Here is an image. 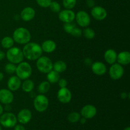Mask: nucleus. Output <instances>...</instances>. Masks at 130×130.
Masks as SVG:
<instances>
[{
	"instance_id": "c9c22d12",
	"label": "nucleus",
	"mask_w": 130,
	"mask_h": 130,
	"mask_svg": "<svg viewBox=\"0 0 130 130\" xmlns=\"http://www.w3.org/2000/svg\"><path fill=\"white\" fill-rule=\"evenodd\" d=\"M14 130H25V129L24 127V126L21 125V124H18V125L15 126Z\"/></svg>"
},
{
	"instance_id": "7c9ffc66",
	"label": "nucleus",
	"mask_w": 130,
	"mask_h": 130,
	"mask_svg": "<svg viewBox=\"0 0 130 130\" xmlns=\"http://www.w3.org/2000/svg\"><path fill=\"white\" fill-rule=\"evenodd\" d=\"M16 68L17 66H15L14 63H9L5 66V71L6 72V73L10 74H12L15 73V71H16Z\"/></svg>"
},
{
	"instance_id": "f03ea898",
	"label": "nucleus",
	"mask_w": 130,
	"mask_h": 130,
	"mask_svg": "<svg viewBox=\"0 0 130 130\" xmlns=\"http://www.w3.org/2000/svg\"><path fill=\"white\" fill-rule=\"evenodd\" d=\"M31 38L30 32L24 27H19L15 29L13 34L14 41L20 44H27L29 43Z\"/></svg>"
},
{
	"instance_id": "79ce46f5",
	"label": "nucleus",
	"mask_w": 130,
	"mask_h": 130,
	"mask_svg": "<svg viewBox=\"0 0 130 130\" xmlns=\"http://www.w3.org/2000/svg\"><path fill=\"white\" fill-rule=\"evenodd\" d=\"M3 107L2 105L0 104V116L3 114Z\"/></svg>"
},
{
	"instance_id": "f704fd0d",
	"label": "nucleus",
	"mask_w": 130,
	"mask_h": 130,
	"mask_svg": "<svg viewBox=\"0 0 130 130\" xmlns=\"http://www.w3.org/2000/svg\"><path fill=\"white\" fill-rule=\"evenodd\" d=\"M86 5L89 8H93L95 6V2L94 0H86Z\"/></svg>"
},
{
	"instance_id": "cd10ccee",
	"label": "nucleus",
	"mask_w": 130,
	"mask_h": 130,
	"mask_svg": "<svg viewBox=\"0 0 130 130\" xmlns=\"http://www.w3.org/2000/svg\"><path fill=\"white\" fill-rule=\"evenodd\" d=\"M81 118V114L77 112H72L68 116V121L71 123H76L79 121Z\"/></svg>"
},
{
	"instance_id": "9d476101",
	"label": "nucleus",
	"mask_w": 130,
	"mask_h": 130,
	"mask_svg": "<svg viewBox=\"0 0 130 130\" xmlns=\"http://www.w3.org/2000/svg\"><path fill=\"white\" fill-rule=\"evenodd\" d=\"M63 29L66 32L71 34L74 37H81L82 36L81 29L77 27L76 24L73 22L65 23V24L63 25Z\"/></svg>"
},
{
	"instance_id": "a211bd4d",
	"label": "nucleus",
	"mask_w": 130,
	"mask_h": 130,
	"mask_svg": "<svg viewBox=\"0 0 130 130\" xmlns=\"http://www.w3.org/2000/svg\"><path fill=\"white\" fill-rule=\"evenodd\" d=\"M21 79L16 76H11L8 81V87L11 91H15L21 86Z\"/></svg>"
},
{
	"instance_id": "f8f14e48",
	"label": "nucleus",
	"mask_w": 130,
	"mask_h": 130,
	"mask_svg": "<svg viewBox=\"0 0 130 130\" xmlns=\"http://www.w3.org/2000/svg\"><path fill=\"white\" fill-rule=\"evenodd\" d=\"M91 13L94 19H96V20H99V21L104 20L107 15V12L106 10L104 8L100 6L93 7Z\"/></svg>"
},
{
	"instance_id": "4c0bfd02",
	"label": "nucleus",
	"mask_w": 130,
	"mask_h": 130,
	"mask_svg": "<svg viewBox=\"0 0 130 130\" xmlns=\"http://www.w3.org/2000/svg\"><path fill=\"white\" fill-rule=\"evenodd\" d=\"M85 63H86L87 66H90V65L92 64V62H91V60L90 58H86L85 60Z\"/></svg>"
},
{
	"instance_id": "7ed1b4c3",
	"label": "nucleus",
	"mask_w": 130,
	"mask_h": 130,
	"mask_svg": "<svg viewBox=\"0 0 130 130\" xmlns=\"http://www.w3.org/2000/svg\"><path fill=\"white\" fill-rule=\"evenodd\" d=\"M6 55L10 63L14 64H17L22 62L24 57L22 50L17 47H11L9 48Z\"/></svg>"
},
{
	"instance_id": "4468645a",
	"label": "nucleus",
	"mask_w": 130,
	"mask_h": 130,
	"mask_svg": "<svg viewBox=\"0 0 130 130\" xmlns=\"http://www.w3.org/2000/svg\"><path fill=\"white\" fill-rule=\"evenodd\" d=\"M32 118V112L29 109H22L18 114L17 119L20 123L22 124H27L30 122Z\"/></svg>"
},
{
	"instance_id": "20e7f679",
	"label": "nucleus",
	"mask_w": 130,
	"mask_h": 130,
	"mask_svg": "<svg viewBox=\"0 0 130 130\" xmlns=\"http://www.w3.org/2000/svg\"><path fill=\"white\" fill-rule=\"evenodd\" d=\"M16 74L20 79H27L32 74V67L29 63L22 62L19 63L16 68Z\"/></svg>"
},
{
	"instance_id": "412c9836",
	"label": "nucleus",
	"mask_w": 130,
	"mask_h": 130,
	"mask_svg": "<svg viewBox=\"0 0 130 130\" xmlns=\"http://www.w3.org/2000/svg\"><path fill=\"white\" fill-rule=\"evenodd\" d=\"M56 48H57V44L55 42L50 39L44 41L41 45L42 50L46 53H52L55 50Z\"/></svg>"
},
{
	"instance_id": "1a4fd4ad",
	"label": "nucleus",
	"mask_w": 130,
	"mask_h": 130,
	"mask_svg": "<svg viewBox=\"0 0 130 130\" xmlns=\"http://www.w3.org/2000/svg\"><path fill=\"white\" fill-rule=\"evenodd\" d=\"M77 24L82 27H85L90 25L91 19L90 15L85 11H79L75 16Z\"/></svg>"
},
{
	"instance_id": "4be33fe9",
	"label": "nucleus",
	"mask_w": 130,
	"mask_h": 130,
	"mask_svg": "<svg viewBox=\"0 0 130 130\" xmlns=\"http://www.w3.org/2000/svg\"><path fill=\"white\" fill-rule=\"evenodd\" d=\"M117 54L115 50L112 49H109L105 52L104 54V58L105 61L109 64H113L117 60Z\"/></svg>"
},
{
	"instance_id": "aec40b11",
	"label": "nucleus",
	"mask_w": 130,
	"mask_h": 130,
	"mask_svg": "<svg viewBox=\"0 0 130 130\" xmlns=\"http://www.w3.org/2000/svg\"><path fill=\"white\" fill-rule=\"evenodd\" d=\"M117 60L121 65H128L130 62V53L129 52H122L117 55Z\"/></svg>"
},
{
	"instance_id": "f3484780",
	"label": "nucleus",
	"mask_w": 130,
	"mask_h": 130,
	"mask_svg": "<svg viewBox=\"0 0 130 130\" xmlns=\"http://www.w3.org/2000/svg\"><path fill=\"white\" fill-rule=\"evenodd\" d=\"M36 15V11L32 7L28 6L22 10L20 13L21 19L24 21H30L34 18Z\"/></svg>"
},
{
	"instance_id": "5701e85b",
	"label": "nucleus",
	"mask_w": 130,
	"mask_h": 130,
	"mask_svg": "<svg viewBox=\"0 0 130 130\" xmlns=\"http://www.w3.org/2000/svg\"><path fill=\"white\" fill-rule=\"evenodd\" d=\"M23 91L26 93H30L32 91L34 87V83L32 80L27 79L21 85Z\"/></svg>"
},
{
	"instance_id": "a19ab883",
	"label": "nucleus",
	"mask_w": 130,
	"mask_h": 130,
	"mask_svg": "<svg viewBox=\"0 0 130 130\" xmlns=\"http://www.w3.org/2000/svg\"><path fill=\"white\" fill-rule=\"evenodd\" d=\"M79 121H80V122H81V124H85V123H86V118H83V117L82 118H80Z\"/></svg>"
},
{
	"instance_id": "f257e3e1",
	"label": "nucleus",
	"mask_w": 130,
	"mask_h": 130,
	"mask_svg": "<svg viewBox=\"0 0 130 130\" xmlns=\"http://www.w3.org/2000/svg\"><path fill=\"white\" fill-rule=\"evenodd\" d=\"M24 56L29 60H36L41 56L43 50L41 46L36 43H28L23 48Z\"/></svg>"
},
{
	"instance_id": "c03bdc74",
	"label": "nucleus",
	"mask_w": 130,
	"mask_h": 130,
	"mask_svg": "<svg viewBox=\"0 0 130 130\" xmlns=\"http://www.w3.org/2000/svg\"><path fill=\"white\" fill-rule=\"evenodd\" d=\"M123 130H130V128L129 126H128V127H126V128H124V129Z\"/></svg>"
},
{
	"instance_id": "ddd939ff",
	"label": "nucleus",
	"mask_w": 130,
	"mask_h": 130,
	"mask_svg": "<svg viewBox=\"0 0 130 130\" xmlns=\"http://www.w3.org/2000/svg\"><path fill=\"white\" fill-rule=\"evenodd\" d=\"M75 16H76V14L74 13V12L72 10H69V9L62 10L58 14L59 19L64 23L73 22L75 19Z\"/></svg>"
},
{
	"instance_id": "0eeeda50",
	"label": "nucleus",
	"mask_w": 130,
	"mask_h": 130,
	"mask_svg": "<svg viewBox=\"0 0 130 130\" xmlns=\"http://www.w3.org/2000/svg\"><path fill=\"white\" fill-rule=\"evenodd\" d=\"M49 105L48 98L44 95H37L34 100V106L36 110L39 112H43L46 110Z\"/></svg>"
},
{
	"instance_id": "6e6552de",
	"label": "nucleus",
	"mask_w": 130,
	"mask_h": 130,
	"mask_svg": "<svg viewBox=\"0 0 130 130\" xmlns=\"http://www.w3.org/2000/svg\"><path fill=\"white\" fill-rule=\"evenodd\" d=\"M124 74V69L119 63H113L109 70V75L114 80H118L121 78Z\"/></svg>"
},
{
	"instance_id": "9b49d317",
	"label": "nucleus",
	"mask_w": 130,
	"mask_h": 130,
	"mask_svg": "<svg viewBox=\"0 0 130 130\" xmlns=\"http://www.w3.org/2000/svg\"><path fill=\"white\" fill-rule=\"evenodd\" d=\"M57 98L60 102L63 104H67L71 100L72 94L71 91L66 87L61 88L58 91Z\"/></svg>"
},
{
	"instance_id": "37998d69",
	"label": "nucleus",
	"mask_w": 130,
	"mask_h": 130,
	"mask_svg": "<svg viewBox=\"0 0 130 130\" xmlns=\"http://www.w3.org/2000/svg\"><path fill=\"white\" fill-rule=\"evenodd\" d=\"M3 77H4L3 74L1 72H0V82H1V81H2L3 79Z\"/></svg>"
},
{
	"instance_id": "423d86ee",
	"label": "nucleus",
	"mask_w": 130,
	"mask_h": 130,
	"mask_svg": "<svg viewBox=\"0 0 130 130\" xmlns=\"http://www.w3.org/2000/svg\"><path fill=\"white\" fill-rule=\"evenodd\" d=\"M0 116V124L5 128H13L17 124V119L13 113L6 112L2 114Z\"/></svg>"
},
{
	"instance_id": "c85d7f7f",
	"label": "nucleus",
	"mask_w": 130,
	"mask_h": 130,
	"mask_svg": "<svg viewBox=\"0 0 130 130\" xmlns=\"http://www.w3.org/2000/svg\"><path fill=\"white\" fill-rule=\"evenodd\" d=\"M82 35H83L86 39H92L95 37V32L91 28H86L82 31Z\"/></svg>"
},
{
	"instance_id": "2f4dec72",
	"label": "nucleus",
	"mask_w": 130,
	"mask_h": 130,
	"mask_svg": "<svg viewBox=\"0 0 130 130\" xmlns=\"http://www.w3.org/2000/svg\"><path fill=\"white\" fill-rule=\"evenodd\" d=\"M50 8L51 9L53 12L55 13H58L60 11V5L57 1H52L49 6Z\"/></svg>"
},
{
	"instance_id": "b1692460",
	"label": "nucleus",
	"mask_w": 130,
	"mask_h": 130,
	"mask_svg": "<svg viewBox=\"0 0 130 130\" xmlns=\"http://www.w3.org/2000/svg\"><path fill=\"white\" fill-rule=\"evenodd\" d=\"M53 68L54 69V71L58 73H61L67 69V65L63 61L58 60L55 62L54 64H53Z\"/></svg>"
},
{
	"instance_id": "dca6fc26",
	"label": "nucleus",
	"mask_w": 130,
	"mask_h": 130,
	"mask_svg": "<svg viewBox=\"0 0 130 130\" xmlns=\"http://www.w3.org/2000/svg\"><path fill=\"white\" fill-rule=\"evenodd\" d=\"M14 96L11 91L8 89L0 90V102L3 104H10L13 101Z\"/></svg>"
},
{
	"instance_id": "a878e982",
	"label": "nucleus",
	"mask_w": 130,
	"mask_h": 130,
	"mask_svg": "<svg viewBox=\"0 0 130 130\" xmlns=\"http://www.w3.org/2000/svg\"><path fill=\"white\" fill-rule=\"evenodd\" d=\"M1 46H2L4 48L9 49V48H11V47L13 46L14 40L13 38H11V37H5V38H3V39L1 40Z\"/></svg>"
},
{
	"instance_id": "58836bf2",
	"label": "nucleus",
	"mask_w": 130,
	"mask_h": 130,
	"mask_svg": "<svg viewBox=\"0 0 130 130\" xmlns=\"http://www.w3.org/2000/svg\"><path fill=\"white\" fill-rule=\"evenodd\" d=\"M5 57V53L3 51L0 50V61L3 59Z\"/></svg>"
},
{
	"instance_id": "e433bc0d",
	"label": "nucleus",
	"mask_w": 130,
	"mask_h": 130,
	"mask_svg": "<svg viewBox=\"0 0 130 130\" xmlns=\"http://www.w3.org/2000/svg\"><path fill=\"white\" fill-rule=\"evenodd\" d=\"M129 94H128L127 93L123 92L121 93V99H126L128 96H129Z\"/></svg>"
},
{
	"instance_id": "39448f33",
	"label": "nucleus",
	"mask_w": 130,
	"mask_h": 130,
	"mask_svg": "<svg viewBox=\"0 0 130 130\" xmlns=\"http://www.w3.org/2000/svg\"><path fill=\"white\" fill-rule=\"evenodd\" d=\"M36 66L38 69L43 73H48L53 69V62L47 57H40L37 59Z\"/></svg>"
},
{
	"instance_id": "473e14b6",
	"label": "nucleus",
	"mask_w": 130,
	"mask_h": 130,
	"mask_svg": "<svg viewBox=\"0 0 130 130\" xmlns=\"http://www.w3.org/2000/svg\"><path fill=\"white\" fill-rule=\"evenodd\" d=\"M52 0H36V2L41 7L48 8L50 5Z\"/></svg>"
},
{
	"instance_id": "ea45409f",
	"label": "nucleus",
	"mask_w": 130,
	"mask_h": 130,
	"mask_svg": "<svg viewBox=\"0 0 130 130\" xmlns=\"http://www.w3.org/2000/svg\"><path fill=\"white\" fill-rule=\"evenodd\" d=\"M5 109V110H6V111H9V110H10L11 109V105H10V104H6Z\"/></svg>"
},
{
	"instance_id": "a18cd8bd",
	"label": "nucleus",
	"mask_w": 130,
	"mask_h": 130,
	"mask_svg": "<svg viewBox=\"0 0 130 130\" xmlns=\"http://www.w3.org/2000/svg\"><path fill=\"white\" fill-rule=\"evenodd\" d=\"M0 130H2V128H1V124H0Z\"/></svg>"
},
{
	"instance_id": "393cba45",
	"label": "nucleus",
	"mask_w": 130,
	"mask_h": 130,
	"mask_svg": "<svg viewBox=\"0 0 130 130\" xmlns=\"http://www.w3.org/2000/svg\"><path fill=\"white\" fill-rule=\"evenodd\" d=\"M47 79H48V82L51 83H56L58 82L60 79V76L59 73L56 72L55 71H50L48 73H47Z\"/></svg>"
},
{
	"instance_id": "c756f323",
	"label": "nucleus",
	"mask_w": 130,
	"mask_h": 130,
	"mask_svg": "<svg viewBox=\"0 0 130 130\" xmlns=\"http://www.w3.org/2000/svg\"><path fill=\"white\" fill-rule=\"evenodd\" d=\"M76 5V0H63V5L66 9L71 10Z\"/></svg>"
},
{
	"instance_id": "bb28decb",
	"label": "nucleus",
	"mask_w": 130,
	"mask_h": 130,
	"mask_svg": "<svg viewBox=\"0 0 130 130\" xmlns=\"http://www.w3.org/2000/svg\"><path fill=\"white\" fill-rule=\"evenodd\" d=\"M50 89V84L48 81H43L38 86V91L41 94L48 92Z\"/></svg>"
},
{
	"instance_id": "2eb2a0df",
	"label": "nucleus",
	"mask_w": 130,
	"mask_h": 130,
	"mask_svg": "<svg viewBox=\"0 0 130 130\" xmlns=\"http://www.w3.org/2000/svg\"><path fill=\"white\" fill-rule=\"evenodd\" d=\"M96 112H97V110L94 105H86L81 109V115L86 119H92L96 116Z\"/></svg>"
},
{
	"instance_id": "6ab92c4d",
	"label": "nucleus",
	"mask_w": 130,
	"mask_h": 130,
	"mask_svg": "<svg viewBox=\"0 0 130 130\" xmlns=\"http://www.w3.org/2000/svg\"><path fill=\"white\" fill-rule=\"evenodd\" d=\"M91 69L95 74L97 76H102L106 72L107 67L102 62H96L91 64Z\"/></svg>"
},
{
	"instance_id": "72a5a7b5",
	"label": "nucleus",
	"mask_w": 130,
	"mask_h": 130,
	"mask_svg": "<svg viewBox=\"0 0 130 130\" xmlns=\"http://www.w3.org/2000/svg\"><path fill=\"white\" fill-rule=\"evenodd\" d=\"M58 82L60 88H65L67 86V81L66 79H60Z\"/></svg>"
}]
</instances>
